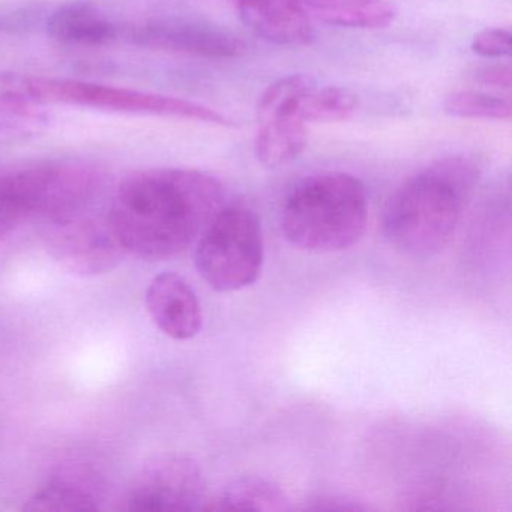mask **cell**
<instances>
[{
	"mask_svg": "<svg viewBox=\"0 0 512 512\" xmlns=\"http://www.w3.org/2000/svg\"><path fill=\"white\" fill-rule=\"evenodd\" d=\"M223 206V184L209 173L139 170L119 184L107 220L125 254L158 262L196 244Z\"/></svg>",
	"mask_w": 512,
	"mask_h": 512,
	"instance_id": "cell-1",
	"label": "cell"
},
{
	"mask_svg": "<svg viewBox=\"0 0 512 512\" xmlns=\"http://www.w3.org/2000/svg\"><path fill=\"white\" fill-rule=\"evenodd\" d=\"M481 169L472 158H442L407 179L392 194L383 215L389 244L410 259L442 253L457 232Z\"/></svg>",
	"mask_w": 512,
	"mask_h": 512,
	"instance_id": "cell-2",
	"label": "cell"
},
{
	"mask_svg": "<svg viewBox=\"0 0 512 512\" xmlns=\"http://www.w3.org/2000/svg\"><path fill=\"white\" fill-rule=\"evenodd\" d=\"M368 224L364 184L350 173L323 172L299 181L284 200V238L308 253H340L355 247Z\"/></svg>",
	"mask_w": 512,
	"mask_h": 512,
	"instance_id": "cell-3",
	"label": "cell"
},
{
	"mask_svg": "<svg viewBox=\"0 0 512 512\" xmlns=\"http://www.w3.org/2000/svg\"><path fill=\"white\" fill-rule=\"evenodd\" d=\"M104 178L103 167L86 158H53L0 175V241L25 221L88 211Z\"/></svg>",
	"mask_w": 512,
	"mask_h": 512,
	"instance_id": "cell-4",
	"label": "cell"
},
{
	"mask_svg": "<svg viewBox=\"0 0 512 512\" xmlns=\"http://www.w3.org/2000/svg\"><path fill=\"white\" fill-rule=\"evenodd\" d=\"M0 100L20 106L59 104L130 115L185 119L230 127L232 119L211 107L169 95L32 74H0Z\"/></svg>",
	"mask_w": 512,
	"mask_h": 512,
	"instance_id": "cell-5",
	"label": "cell"
},
{
	"mask_svg": "<svg viewBox=\"0 0 512 512\" xmlns=\"http://www.w3.org/2000/svg\"><path fill=\"white\" fill-rule=\"evenodd\" d=\"M263 262L262 223L247 206H223L196 241L194 265L217 292H238L256 283Z\"/></svg>",
	"mask_w": 512,
	"mask_h": 512,
	"instance_id": "cell-6",
	"label": "cell"
},
{
	"mask_svg": "<svg viewBox=\"0 0 512 512\" xmlns=\"http://www.w3.org/2000/svg\"><path fill=\"white\" fill-rule=\"evenodd\" d=\"M316 85L304 74H290L269 85L257 103L254 151L269 169L287 166L307 146V124L301 118V100Z\"/></svg>",
	"mask_w": 512,
	"mask_h": 512,
	"instance_id": "cell-7",
	"label": "cell"
},
{
	"mask_svg": "<svg viewBox=\"0 0 512 512\" xmlns=\"http://www.w3.org/2000/svg\"><path fill=\"white\" fill-rule=\"evenodd\" d=\"M46 247L50 256L70 274L89 278L107 274L121 263L125 251L119 245L107 215L85 211L46 223Z\"/></svg>",
	"mask_w": 512,
	"mask_h": 512,
	"instance_id": "cell-8",
	"label": "cell"
},
{
	"mask_svg": "<svg viewBox=\"0 0 512 512\" xmlns=\"http://www.w3.org/2000/svg\"><path fill=\"white\" fill-rule=\"evenodd\" d=\"M128 40L142 49L179 53L205 59H233L245 44L232 32L199 17L158 14L130 26Z\"/></svg>",
	"mask_w": 512,
	"mask_h": 512,
	"instance_id": "cell-9",
	"label": "cell"
},
{
	"mask_svg": "<svg viewBox=\"0 0 512 512\" xmlns=\"http://www.w3.org/2000/svg\"><path fill=\"white\" fill-rule=\"evenodd\" d=\"M202 467L185 455H164L143 467L127 497L130 511H194L205 509Z\"/></svg>",
	"mask_w": 512,
	"mask_h": 512,
	"instance_id": "cell-10",
	"label": "cell"
},
{
	"mask_svg": "<svg viewBox=\"0 0 512 512\" xmlns=\"http://www.w3.org/2000/svg\"><path fill=\"white\" fill-rule=\"evenodd\" d=\"M145 301L152 322L167 337L187 341L202 331V304L191 284L176 272L157 275L149 283Z\"/></svg>",
	"mask_w": 512,
	"mask_h": 512,
	"instance_id": "cell-11",
	"label": "cell"
},
{
	"mask_svg": "<svg viewBox=\"0 0 512 512\" xmlns=\"http://www.w3.org/2000/svg\"><path fill=\"white\" fill-rule=\"evenodd\" d=\"M254 34L277 46L302 47L314 40V28L301 0H232Z\"/></svg>",
	"mask_w": 512,
	"mask_h": 512,
	"instance_id": "cell-12",
	"label": "cell"
},
{
	"mask_svg": "<svg viewBox=\"0 0 512 512\" xmlns=\"http://www.w3.org/2000/svg\"><path fill=\"white\" fill-rule=\"evenodd\" d=\"M44 29L53 40L67 46H104L121 34L109 14L88 0H71L49 11Z\"/></svg>",
	"mask_w": 512,
	"mask_h": 512,
	"instance_id": "cell-13",
	"label": "cell"
},
{
	"mask_svg": "<svg viewBox=\"0 0 512 512\" xmlns=\"http://www.w3.org/2000/svg\"><path fill=\"white\" fill-rule=\"evenodd\" d=\"M290 508L286 491L262 476L235 479L205 505L208 511H287Z\"/></svg>",
	"mask_w": 512,
	"mask_h": 512,
	"instance_id": "cell-14",
	"label": "cell"
},
{
	"mask_svg": "<svg viewBox=\"0 0 512 512\" xmlns=\"http://www.w3.org/2000/svg\"><path fill=\"white\" fill-rule=\"evenodd\" d=\"M311 8L320 22L338 28H388L397 19L391 0H313Z\"/></svg>",
	"mask_w": 512,
	"mask_h": 512,
	"instance_id": "cell-15",
	"label": "cell"
},
{
	"mask_svg": "<svg viewBox=\"0 0 512 512\" xmlns=\"http://www.w3.org/2000/svg\"><path fill=\"white\" fill-rule=\"evenodd\" d=\"M23 509L26 511H97L100 497L89 482L74 476H56L38 488Z\"/></svg>",
	"mask_w": 512,
	"mask_h": 512,
	"instance_id": "cell-16",
	"label": "cell"
},
{
	"mask_svg": "<svg viewBox=\"0 0 512 512\" xmlns=\"http://www.w3.org/2000/svg\"><path fill=\"white\" fill-rule=\"evenodd\" d=\"M358 95L340 86L314 85L301 100V118L305 124H332L347 121L358 109Z\"/></svg>",
	"mask_w": 512,
	"mask_h": 512,
	"instance_id": "cell-17",
	"label": "cell"
},
{
	"mask_svg": "<svg viewBox=\"0 0 512 512\" xmlns=\"http://www.w3.org/2000/svg\"><path fill=\"white\" fill-rule=\"evenodd\" d=\"M443 110L452 118L509 121L511 98L479 91L454 92L446 98Z\"/></svg>",
	"mask_w": 512,
	"mask_h": 512,
	"instance_id": "cell-18",
	"label": "cell"
},
{
	"mask_svg": "<svg viewBox=\"0 0 512 512\" xmlns=\"http://www.w3.org/2000/svg\"><path fill=\"white\" fill-rule=\"evenodd\" d=\"M47 13L49 11L37 4L0 7V34H31L40 26L44 28Z\"/></svg>",
	"mask_w": 512,
	"mask_h": 512,
	"instance_id": "cell-19",
	"label": "cell"
},
{
	"mask_svg": "<svg viewBox=\"0 0 512 512\" xmlns=\"http://www.w3.org/2000/svg\"><path fill=\"white\" fill-rule=\"evenodd\" d=\"M472 50L481 58H505L511 53V34L500 28L484 29L473 37Z\"/></svg>",
	"mask_w": 512,
	"mask_h": 512,
	"instance_id": "cell-20",
	"label": "cell"
},
{
	"mask_svg": "<svg viewBox=\"0 0 512 512\" xmlns=\"http://www.w3.org/2000/svg\"><path fill=\"white\" fill-rule=\"evenodd\" d=\"M304 509H311V511H364L367 506L356 502V500L347 499V497L320 494V496L311 497Z\"/></svg>",
	"mask_w": 512,
	"mask_h": 512,
	"instance_id": "cell-21",
	"label": "cell"
},
{
	"mask_svg": "<svg viewBox=\"0 0 512 512\" xmlns=\"http://www.w3.org/2000/svg\"><path fill=\"white\" fill-rule=\"evenodd\" d=\"M475 79L481 85L508 91L511 88L512 71L509 65H488V67H482L481 70H478Z\"/></svg>",
	"mask_w": 512,
	"mask_h": 512,
	"instance_id": "cell-22",
	"label": "cell"
}]
</instances>
